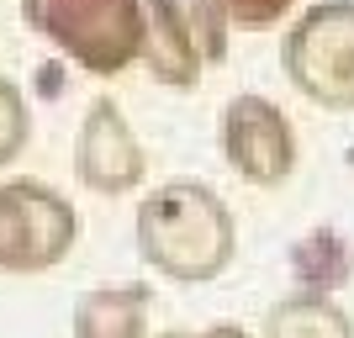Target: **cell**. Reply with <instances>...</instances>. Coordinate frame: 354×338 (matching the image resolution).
Masks as SVG:
<instances>
[{"label": "cell", "instance_id": "1", "mask_svg": "<svg viewBox=\"0 0 354 338\" xmlns=\"http://www.w3.org/2000/svg\"><path fill=\"white\" fill-rule=\"evenodd\" d=\"M133 243L153 275L175 285H212L238 259V217L207 180H164L138 206Z\"/></svg>", "mask_w": 354, "mask_h": 338}, {"label": "cell", "instance_id": "2", "mask_svg": "<svg viewBox=\"0 0 354 338\" xmlns=\"http://www.w3.org/2000/svg\"><path fill=\"white\" fill-rule=\"evenodd\" d=\"M21 21L90 79H117L143 59V0H21Z\"/></svg>", "mask_w": 354, "mask_h": 338}, {"label": "cell", "instance_id": "3", "mask_svg": "<svg viewBox=\"0 0 354 338\" xmlns=\"http://www.w3.org/2000/svg\"><path fill=\"white\" fill-rule=\"evenodd\" d=\"M281 74L323 111H354V0H317L281 37Z\"/></svg>", "mask_w": 354, "mask_h": 338}, {"label": "cell", "instance_id": "4", "mask_svg": "<svg viewBox=\"0 0 354 338\" xmlns=\"http://www.w3.org/2000/svg\"><path fill=\"white\" fill-rule=\"evenodd\" d=\"M80 243V212L48 180H0V275H48Z\"/></svg>", "mask_w": 354, "mask_h": 338}, {"label": "cell", "instance_id": "5", "mask_svg": "<svg viewBox=\"0 0 354 338\" xmlns=\"http://www.w3.org/2000/svg\"><path fill=\"white\" fill-rule=\"evenodd\" d=\"M217 148H222V159L233 164V175L259 185V191L286 185L296 175V159H301L291 117L270 95H259V90H243V95H233V101L222 106Z\"/></svg>", "mask_w": 354, "mask_h": 338}, {"label": "cell", "instance_id": "6", "mask_svg": "<svg viewBox=\"0 0 354 338\" xmlns=\"http://www.w3.org/2000/svg\"><path fill=\"white\" fill-rule=\"evenodd\" d=\"M148 175V148L138 143L133 122L122 111L117 95H95L80 117V133H74V180L85 185L90 196H133Z\"/></svg>", "mask_w": 354, "mask_h": 338}, {"label": "cell", "instance_id": "7", "mask_svg": "<svg viewBox=\"0 0 354 338\" xmlns=\"http://www.w3.org/2000/svg\"><path fill=\"white\" fill-rule=\"evenodd\" d=\"M148 11V27L164 32V37H175L185 53L217 69L227 64V48H233V21L222 11L217 0H143Z\"/></svg>", "mask_w": 354, "mask_h": 338}, {"label": "cell", "instance_id": "8", "mask_svg": "<svg viewBox=\"0 0 354 338\" xmlns=\"http://www.w3.org/2000/svg\"><path fill=\"white\" fill-rule=\"evenodd\" d=\"M148 280H106L74 301V338H148Z\"/></svg>", "mask_w": 354, "mask_h": 338}, {"label": "cell", "instance_id": "9", "mask_svg": "<svg viewBox=\"0 0 354 338\" xmlns=\"http://www.w3.org/2000/svg\"><path fill=\"white\" fill-rule=\"evenodd\" d=\"M259 338H354V317L328 291H291L265 312Z\"/></svg>", "mask_w": 354, "mask_h": 338}, {"label": "cell", "instance_id": "10", "mask_svg": "<svg viewBox=\"0 0 354 338\" xmlns=\"http://www.w3.org/2000/svg\"><path fill=\"white\" fill-rule=\"evenodd\" d=\"M138 64H143L148 79H159L164 90H196L201 74H207V64L196 59V53H185L175 37H164V32H153V27L143 32V59Z\"/></svg>", "mask_w": 354, "mask_h": 338}, {"label": "cell", "instance_id": "11", "mask_svg": "<svg viewBox=\"0 0 354 338\" xmlns=\"http://www.w3.org/2000/svg\"><path fill=\"white\" fill-rule=\"evenodd\" d=\"M32 143V106L16 79L0 74V169H11Z\"/></svg>", "mask_w": 354, "mask_h": 338}, {"label": "cell", "instance_id": "12", "mask_svg": "<svg viewBox=\"0 0 354 338\" xmlns=\"http://www.w3.org/2000/svg\"><path fill=\"white\" fill-rule=\"evenodd\" d=\"M217 6L227 11V21H233L238 32H270L275 21L291 16L301 0H217Z\"/></svg>", "mask_w": 354, "mask_h": 338}, {"label": "cell", "instance_id": "13", "mask_svg": "<svg viewBox=\"0 0 354 338\" xmlns=\"http://www.w3.org/2000/svg\"><path fill=\"white\" fill-rule=\"evenodd\" d=\"M201 338H254V333L238 323H212V328H201Z\"/></svg>", "mask_w": 354, "mask_h": 338}, {"label": "cell", "instance_id": "14", "mask_svg": "<svg viewBox=\"0 0 354 338\" xmlns=\"http://www.w3.org/2000/svg\"><path fill=\"white\" fill-rule=\"evenodd\" d=\"M153 338H201V333H185V328H169V333H153Z\"/></svg>", "mask_w": 354, "mask_h": 338}]
</instances>
